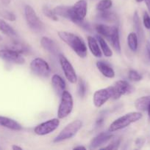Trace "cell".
<instances>
[{
  "label": "cell",
  "mask_w": 150,
  "mask_h": 150,
  "mask_svg": "<svg viewBox=\"0 0 150 150\" xmlns=\"http://www.w3.org/2000/svg\"><path fill=\"white\" fill-rule=\"evenodd\" d=\"M57 34L59 38L65 43L67 44L78 57L82 59H85L87 57L88 48L85 45V42L80 37L72 32H66V31H60Z\"/></svg>",
  "instance_id": "obj_1"
},
{
  "label": "cell",
  "mask_w": 150,
  "mask_h": 150,
  "mask_svg": "<svg viewBox=\"0 0 150 150\" xmlns=\"http://www.w3.org/2000/svg\"><path fill=\"white\" fill-rule=\"evenodd\" d=\"M88 13V3L85 0H79L71 6V21L79 25L83 29H90V25L85 22V18Z\"/></svg>",
  "instance_id": "obj_2"
},
{
  "label": "cell",
  "mask_w": 150,
  "mask_h": 150,
  "mask_svg": "<svg viewBox=\"0 0 150 150\" xmlns=\"http://www.w3.org/2000/svg\"><path fill=\"white\" fill-rule=\"evenodd\" d=\"M141 118H142V114L141 112L135 111V112L128 113L113 122L109 127L108 131L110 133H113V132L126 128V127L138 121Z\"/></svg>",
  "instance_id": "obj_3"
},
{
  "label": "cell",
  "mask_w": 150,
  "mask_h": 150,
  "mask_svg": "<svg viewBox=\"0 0 150 150\" xmlns=\"http://www.w3.org/2000/svg\"><path fill=\"white\" fill-rule=\"evenodd\" d=\"M24 15L26 23L29 29L35 33H42L45 30L44 23L37 15L36 12L29 5H26L24 8Z\"/></svg>",
  "instance_id": "obj_4"
},
{
  "label": "cell",
  "mask_w": 150,
  "mask_h": 150,
  "mask_svg": "<svg viewBox=\"0 0 150 150\" xmlns=\"http://www.w3.org/2000/svg\"><path fill=\"white\" fill-rule=\"evenodd\" d=\"M82 127V122L81 120H76L72 121L60 132V133L54 138L53 142L59 143V142H62L63 141L71 139L79 131Z\"/></svg>",
  "instance_id": "obj_5"
},
{
  "label": "cell",
  "mask_w": 150,
  "mask_h": 150,
  "mask_svg": "<svg viewBox=\"0 0 150 150\" xmlns=\"http://www.w3.org/2000/svg\"><path fill=\"white\" fill-rule=\"evenodd\" d=\"M74 108V100L71 94L65 90L60 96V103L57 111L58 119L66 118L70 115Z\"/></svg>",
  "instance_id": "obj_6"
},
{
  "label": "cell",
  "mask_w": 150,
  "mask_h": 150,
  "mask_svg": "<svg viewBox=\"0 0 150 150\" xmlns=\"http://www.w3.org/2000/svg\"><path fill=\"white\" fill-rule=\"evenodd\" d=\"M30 69L36 76L42 78H47L51 74V68L46 61L41 58H35L30 63Z\"/></svg>",
  "instance_id": "obj_7"
},
{
  "label": "cell",
  "mask_w": 150,
  "mask_h": 150,
  "mask_svg": "<svg viewBox=\"0 0 150 150\" xmlns=\"http://www.w3.org/2000/svg\"><path fill=\"white\" fill-rule=\"evenodd\" d=\"M58 59L66 79L71 83H76L77 82V76H76L74 68L71 64L70 62L63 54H61L58 55Z\"/></svg>",
  "instance_id": "obj_8"
},
{
  "label": "cell",
  "mask_w": 150,
  "mask_h": 150,
  "mask_svg": "<svg viewBox=\"0 0 150 150\" xmlns=\"http://www.w3.org/2000/svg\"><path fill=\"white\" fill-rule=\"evenodd\" d=\"M60 119L54 118L38 125L34 129V133L38 136L50 134L57 129L60 125Z\"/></svg>",
  "instance_id": "obj_9"
},
{
  "label": "cell",
  "mask_w": 150,
  "mask_h": 150,
  "mask_svg": "<svg viewBox=\"0 0 150 150\" xmlns=\"http://www.w3.org/2000/svg\"><path fill=\"white\" fill-rule=\"evenodd\" d=\"M112 98H113V89L112 86H109L96 91L93 96V102L96 108H100Z\"/></svg>",
  "instance_id": "obj_10"
},
{
  "label": "cell",
  "mask_w": 150,
  "mask_h": 150,
  "mask_svg": "<svg viewBox=\"0 0 150 150\" xmlns=\"http://www.w3.org/2000/svg\"><path fill=\"white\" fill-rule=\"evenodd\" d=\"M113 89V98L112 99L117 100L121 96L125 95H129L133 91L132 86L126 81L120 80L115 83L114 86H112Z\"/></svg>",
  "instance_id": "obj_11"
},
{
  "label": "cell",
  "mask_w": 150,
  "mask_h": 150,
  "mask_svg": "<svg viewBox=\"0 0 150 150\" xmlns=\"http://www.w3.org/2000/svg\"><path fill=\"white\" fill-rule=\"evenodd\" d=\"M0 59L16 64H24L25 63V59L21 54L10 48L0 50Z\"/></svg>",
  "instance_id": "obj_12"
},
{
  "label": "cell",
  "mask_w": 150,
  "mask_h": 150,
  "mask_svg": "<svg viewBox=\"0 0 150 150\" xmlns=\"http://www.w3.org/2000/svg\"><path fill=\"white\" fill-rule=\"evenodd\" d=\"M113 137V135L111 134L110 132L108 131V133H101L97 135L94 138L91 142V149H96L101 145H104L107 142H108Z\"/></svg>",
  "instance_id": "obj_13"
},
{
  "label": "cell",
  "mask_w": 150,
  "mask_h": 150,
  "mask_svg": "<svg viewBox=\"0 0 150 150\" xmlns=\"http://www.w3.org/2000/svg\"><path fill=\"white\" fill-rule=\"evenodd\" d=\"M41 45L44 50L49 52L53 55H57L59 54V48L57 44L54 42V40L48 37H43L41 39Z\"/></svg>",
  "instance_id": "obj_14"
},
{
  "label": "cell",
  "mask_w": 150,
  "mask_h": 150,
  "mask_svg": "<svg viewBox=\"0 0 150 150\" xmlns=\"http://www.w3.org/2000/svg\"><path fill=\"white\" fill-rule=\"evenodd\" d=\"M117 30H119V28L115 26H108L106 24H98L96 26V31L99 35L107 40H108Z\"/></svg>",
  "instance_id": "obj_15"
},
{
  "label": "cell",
  "mask_w": 150,
  "mask_h": 150,
  "mask_svg": "<svg viewBox=\"0 0 150 150\" xmlns=\"http://www.w3.org/2000/svg\"><path fill=\"white\" fill-rule=\"evenodd\" d=\"M51 85L58 96H61L62 93L66 90V83L63 78L57 74H54L51 77Z\"/></svg>",
  "instance_id": "obj_16"
},
{
  "label": "cell",
  "mask_w": 150,
  "mask_h": 150,
  "mask_svg": "<svg viewBox=\"0 0 150 150\" xmlns=\"http://www.w3.org/2000/svg\"><path fill=\"white\" fill-rule=\"evenodd\" d=\"M0 126L15 131H19L22 130V126L17 121L2 116H0Z\"/></svg>",
  "instance_id": "obj_17"
},
{
  "label": "cell",
  "mask_w": 150,
  "mask_h": 150,
  "mask_svg": "<svg viewBox=\"0 0 150 150\" xmlns=\"http://www.w3.org/2000/svg\"><path fill=\"white\" fill-rule=\"evenodd\" d=\"M97 69L99 70L100 73L106 78L113 79L115 77V71L113 67L107 64V62L103 61H98L96 64Z\"/></svg>",
  "instance_id": "obj_18"
},
{
  "label": "cell",
  "mask_w": 150,
  "mask_h": 150,
  "mask_svg": "<svg viewBox=\"0 0 150 150\" xmlns=\"http://www.w3.org/2000/svg\"><path fill=\"white\" fill-rule=\"evenodd\" d=\"M88 40V45L91 51V54L96 58H100L102 56V52L100 48L98 40L96 38L92 36H88L87 38Z\"/></svg>",
  "instance_id": "obj_19"
},
{
  "label": "cell",
  "mask_w": 150,
  "mask_h": 150,
  "mask_svg": "<svg viewBox=\"0 0 150 150\" xmlns=\"http://www.w3.org/2000/svg\"><path fill=\"white\" fill-rule=\"evenodd\" d=\"M0 32L12 39H16L17 38V33L13 28L1 18H0Z\"/></svg>",
  "instance_id": "obj_20"
},
{
  "label": "cell",
  "mask_w": 150,
  "mask_h": 150,
  "mask_svg": "<svg viewBox=\"0 0 150 150\" xmlns=\"http://www.w3.org/2000/svg\"><path fill=\"white\" fill-rule=\"evenodd\" d=\"M53 11L55 13L56 16H61L66 18H71V6L66 5H59L53 9Z\"/></svg>",
  "instance_id": "obj_21"
},
{
  "label": "cell",
  "mask_w": 150,
  "mask_h": 150,
  "mask_svg": "<svg viewBox=\"0 0 150 150\" xmlns=\"http://www.w3.org/2000/svg\"><path fill=\"white\" fill-rule=\"evenodd\" d=\"M150 105V96H144L138 98L135 102V107L136 109L141 111H147Z\"/></svg>",
  "instance_id": "obj_22"
},
{
  "label": "cell",
  "mask_w": 150,
  "mask_h": 150,
  "mask_svg": "<svg viewBox=\"0 0 150 150\" xmlns=\"http://www.w3.org/2000/svg\"><path fill=\"white\" fill-rule=\"evenodd\" d=\"M97 40H98L100 48L101 50V52L103 53V54L104 55V57H113V51L110 49V46H109L108 44L107 43L105 40L104 39V38L100 35L97 36Z\"/></svg>",
  "instance_id": "obj_23"
},
{
  "label": "cell",
  "mask_w": 150,
  "mask_h": 150,
  "mask_svg": "<svg viewBox=\"0 0 150 150\" xmlns=\"http://www.w3.org/2000/svg\"><path fill=\"white\" fill-rule=\"evenodd\" d=\"M133 23H134V27L135 29V33L137 34L138 38L143 40L144 38V30H143L142 25H141V20H140L139 16L138 14V12H135L133 16Z\"/></svg>",
  "instance_id": "obj_24"
},
{
  "label": "cell",
  "mask_w": 150,
  "mask_h": 150,
  "mask_svg": "<svg viewBox=\"0 0 150 150\" xmlns=\"http://www.w3.org/2000/svg\"><path fill=\"white\" fill-rule=\"evenodd\" d=\"M98 17L101 20L109 22V23H115L118 21L117 16L113 12H110L108 10L99 12V13L98 14Z\"/></svg>",
  "instance_id": "obj_25"
},
{
  "label": "cell",
  "mask_w": 150,
  "mask_h": 150,
  "mask_svg": "<svg viewBox=\"0 0 150 150\" xmlns=\"http://www.w3.org/2000/svg\"><path fill=\"white\" fill-rule=\"evenodd\" d=\"M127 44L129 49L135 52L138 47V37L135 32H130L127 36Z\"/></svg>",
  "instance_id": "obj_26"
},
{
  "label": "cell",
  "mask_w": 150,
  "mask_h": 150,
  "mask_svg": "<svg viewBox=\"0 0 150 150\" xmlns=\"http://www.w3.org/2000/svg\"><path fill=\"white\" fill-rule=\"evenodd\" d=\"M109 42L111 43L112 46L118 53L121 52L120 40H119V31L117 30L110 38L108 39Z\"/></svg>",
  "instance_id": "obj_27"
},
{
  "label": "cell",
  "mask_w": 150,
  "mask_h": 150,
  "mask_svg": "<svg viewBox=\"0 0 150 150\" xmlns=\"http://www.w3.org/2000/svg\"><path fill=\"white\" fill-rule=\"evenodd\" d=\"M112 5H113L112 0H100L96 4V10L99 12L105 11L111 8Z\"/></svg>",
  "instance_id": "obj_28"
},
{
  "label": "cell",
  "mask_w": 150,
  "mask_h": 150,
  "mask_svg": "<svg viewBox=\"0 0 150 150\" xmlns=\"http://www.w3.org/2000/svg\"><path fill=\"white\" fill-rule=\"evenodd\" d=\"M10 49H13L14 51H18L20 54H23V53L27 51V46L24 44L21 43V42H18V41L15 40L13 41V43L11 44V45L10 46Z\"/></svg>",
  "instance_id": "obj_29"
},
{
  "label": "cell",
  "mask_w": 150,
  "mask_h": 150,
  "mask_svg": "<svg viewBox=\"0 0 150 150\" xmlns=\"http://www.w3.org/2000/svg\"><path fill=\"white\" fill-rule=\"evenodd\" d=\"M77 93L80 98H84L86 94V83L85 81L82 79H79L78 82L77 86Z\"/></svg>",
  "instance_id": "obj_30"
},
{
  "label": "cell",
  "mask_w": 150,
  "mask_h": 150,
  "mask_svg": "<svg viewBox=\"0 0 150 150\" xmlns=\"http://www.w3.org/2000/svg\"><path fill=\"white\" fill-rule=\"evenodd\" d=\"M43 13L45 15L46 17H48L49 18H50L51 20L53 21H57V16H56L55 13H54L53 10H51L48 6H44L43 7Z\"/></svg>",
  "instance_id": "obj_31"
},
{
  "label": "cell",
  "mask_w": 150,
  "mask_h": 150,
  "mask_svg": "<svg viewBox=\"0 0 150 150\" xmlns=\"http://www.w3.org/2000/svg\"><path fill=\"white\" fill-rule=\"evenodd\" d=\"M128 78L129 80L132 81H140L142 79V76L139 73L134 70H130L128 73Z\"/></svg>",
  "instance_id": "obj_32"
},
{
  "label": "cell",
  "mask_w": 150,
  "mask_h": 150,
  "mask_svg": "<svg viewBox=\"0 0 150 150\" xmlns=\"http://www.w3.org/2000/svg\"><path fill=\"white\" fill-rule=\"evenodd\" d=\"M121 143V139H116V140H113L110 142V144L107 146H104V147L101 148V149H117L119 148V145Z\"/></svg>",
  "instance_id": "obj_33"
},
{
  "label": "cell",
  "mask_w": 150,
  "mask_h": 150,
  "mask_svg": "<svg viewBox=\"0 0 150 150\" xmlns=\"http://www.w3.org/2000/svg\"><path fill=\"white\" fill-rule=\"evenodd\" d=\"M1 15L2 17H4V18L7 19L8 21H15L16 19L15 14L12 13V12L3 11L2 13H1Z\"/></svg>",
  "instance_id": "obj_34"
},
{
  "label": "cell",
  "mask_w": 150,
  "mask_h": 150,
  "mask_svg": "<svg viewBox=\"0 0 150 150\" xmlns=\"http://www.w3.org/2000/svg\"><path fill=\"white\" fill-rule=\"evenodd\" d=\"M143 23L147 29H150V16L147 12H144L143 16Z\"/></svg>",
  "instance_id": "obj_35"
},
{
  "label": "cell",
  "mask_w": 150,
  "mask_h": 150,
  "mask_svg": "<svg viewBox=\"0 0 150 150\" xmlns=\"http://www.w3.org/2000/svg\"><path fill=\"white\" fill-rule=\"evenodd\" d=\"M103 122H104V118H103L102 117H99L98 120H96V123L97 125L100 126L101 124H102Z\"/></svg>",
  "instance_id": "obj_36"
},
{
  "label": "cell",
  "mask_w": 150,
  "mask_h": 150,
  "mask_svg": "<svg viewBox=\"0 0 150 150\" xmlns=\"http://www.w3.org/2000/svg\"><path fill=\"white\" fill-rule=\"evenodd\" d=\"M144 1H145L147 8H148L149 12V13H150V0H144Z\"/></svg>",
  "instance_id": "obj_37"
},
{
  "label": "cell",
  "mask_w": 150,
  "mask_h": 150,
  "mask_svg": "<svg viewBox=\"0 0 150 150\" xmlns=\"http://www.w3.org/2000/svg\"><path fill=\"white\" fill-rule=\"evenodd\" d=\"M12 149H13V150H16V149L21 150L22 149V147L17 146V145H13V146H12Z\"/></svg>",
  "instance_id": "obj_38"
},
{
  "label": "cell",
  "mask_w": 150,
  "mask_h": 150,
  "mask_svg": "<svg viewBox=\"0 0 150 150\" xmlns=\"http://www.w3.org/2000/svg\"><path fill=\"white\" fill-rule=\"evenodd\" d=\"M146 50H147V52H148L149 57V58H150V43L149 42H148V43H147Z\"/></svg>",
  "instance_id": "obj_39"
},
{
  "label": "cell",
  "mask_w": 150,
  "mask_h": 150,
  "mask_svg": "<svg viewBox=\"0 0 150 150\" xmlns=\"http://www.w3.org/2000/svg\"><path fill=\"white\" fill-rule=\"evenodd\" d=\"M74 149H86V148L83 146H77L74 147Z\"/></svg>",
  "instance_id": "obj_40"
},
{
  "label": "cell",
  "mask_w": 150,
  "mask_h": 150,
  "mask_svg": "<svg viewBox=\"0 0 150 150\" xmlns=\"http://www.w3.org/2000/svg\"><path fill=\"white\" fill-rule=\"evenodd\" d=\"M147 111H148V115H149V119H150V105H149L148 108H147Z\"/></svg>",
  "instance_id": "obj_41"
},
{
  "label": "cell",
  "mask_w": 150,
  "mask_h": 150,
  "mask_svg": "<svg viewBox=\"0 0 150 150\" xmlns=\"http://www.w3.org/2000/svg\"><path fill=\"white\" fill-rule=\"evenodd\" d=\"M10 0H2L3 2L4 3V4H8L9 2H10Z\"/></svg>",
  "instance_id": "obj_42"
},
{
  "label": "cell",
  "mask_w": 150,
  "mask_h": 150,
  "mask_svg": "<svg viewBox=\"0 0 150 150\" xmlns=\"http://www.w3.org/2000/svg\"><path fill=\"white\" fill-rule=\"evenodd\" d=\"M135 1H136L137 2H141V1H144V0H135Z\"/></svg>",
  "instance_id": "obj_43"
},
{
  "label": "cell",
  "mask_w": 150,
  "mask_h": 150,
  "mask_svg": "<svg viewBox=\"0 0 150 150\" xmlns=\"http://www.w3.org/2000/svg\"><path fill=\"white\" fill-rule=\"evenodd\" d=\"M2 40V38H1V37L0 36V40Z\"/></svg>",
  "instance_id": "obj_44"
}]
</instances>
